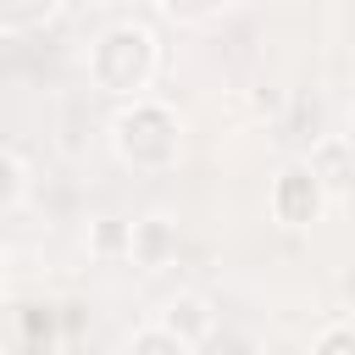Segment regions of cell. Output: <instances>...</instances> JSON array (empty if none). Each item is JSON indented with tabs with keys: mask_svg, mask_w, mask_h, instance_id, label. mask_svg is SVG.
Wrapping results in <instances>:
<instances>
[{
	"mask_svg": "<svg viewBox=\"0 0 355 355\" xmlns=\"http://www.w3.org/2000/svg\"><path fill=\"white\" fill-rule=\"evenodd\" d=\"M155 67H161V50L144 22H111L105 33L89 39V55H83L89 89L105 100H139L150 89Z\"/></svg>",
	"mask_w": 355,
	"mask_h": 355,
	"instance_id": "6da1fadb",
	"label": "cell"
},
{
	"mask_svg": "<svg viewBox=\"0 0 355 355\" xmlns=\"http://www.w3.org/2000/svg\"><path fill=\"white\" fill-rule=\"evenodd\" d=\"M111 150H116V161H122L128 172L161 178V172H172L178 155H183V122H178L172 105H161V100H150V94L122 100L116 116H111Z\"/></svg>",
	"mask_w": 355,
	"mask_h": 355,
	"instance_id": "7a4b0ae2",
	"label": "cell"
},
{
	"mask_svg": "<svg viewBox=\"0 0 355 355\" xmlns=\"http://www.w3.org/2000/svg\"><path fill=\"white\" fill-rule=\"evenodd\" d=\"M327 205H333V200H327V189H322V178L311 172L305 155H294V161L277 166V178H272V189H266V211H272L277 227H288V233L316 227Z\"/></svg>",
	"mask_w": 355,
	"mask_h": 355,
	"instance_id": "3957f363",
	"label": "cell"
},
{
	"mask_svg": "<svg viewBox=\"0 0 355 355\" xmlns=\"http://www.w3.org/2000/svg\"><path fill=\"white\" fill-rule=\"evenodd\" d=\"M305 161H311V172L322 178V189H327L333 205L355 200V139H344V133H322V139L305 150Z\"/></svg>",
	"mask_w": 355,
	"mask_h": 355,
	"instance_id": "277c9868",
	"label": "cell"
},
{
	"mask_svg": "<svg viewBox=\"0 0 355 355\" xmlns=\"http://www.w3.org/2000/svg\"><path fill=\"white\" fill-rule=\"evenodd\" d=\"M178 250H183V233H178L172 216L150 211V216L133 222V255H128V261H133L139 272H166V266L178 261Z\"/></svg>",
	"mask_w": 355,
	"mask_h": 355,
	"instance_id": "5b68a950",
	"label": "cell"
},
{
	"mask_svg": "<svg viewBox=\"0 0 355 355\" xmlns=\"http://www.w3.org/2000/svg\"><path fill=\"white\" fill-rule=\"evenodd\" d=\"M17 333L33 355H50L61 338H67V322H61V305H22L17 311Z\"/></svg>",
	"mask_w": 355,
	"mask_h": 355,
	"instance_id": "8992f818",
	"label": "cell"
},
{
	"mask_svg": "<svg viewBox=\"0 0 355 355\" xmlns=\"http://www.w3.org/2000/svg\"><path fill=\"white\" fill-rule=\"evenodd\" d=\"M161 322H166L172 333H183L189 344H205V338L216 333V316H211V305H205L200 294H178V300H166Z\"/></svg>",
	"mask_w": 355,
	"mask_h": 355,
	"instance_id": "52a82bcc",
	"label": "cell"
},
{
	"mask_svg": "<svg viewBox=\"0 0 355 355\" xmlns=\"http://www.w3.org/2000/svg\"><path fill=\"white\" fill-rule=\"evenodd\" d=\"M83 244H89L94 261H128V255H133V222H122V216H94L89 233H83Z\"/></svg>",
	"mask_w": 355,
	"mask_h": 355,
	"instance_id": "ba28073f",
	"label": "cell"
},
{
	"mask_svg": "<svg viewBox=\"0 0 355 355\" xmlns=\"http://www.w3.org/2000/svg\"><path fill=\"white\" fill-rule=\"evenodd\" d=\"M194 349H200V344H189L183 333H172L161 316L144 322V327H133L128 344H122V355H194Z\"/></svg>",
	"mask_w": 355,
	"mask_h": 355,
	"instance_id": "9c48e42d",
	"label": "cell"
},
{
	"mask_svg": "<svg viewBox=\"0 0 355 355\" xmlns=\"http://www.w3.org/2000/svg\"><path fill=\"white\" fill-rule=\"evenodd\" d=\"M55 11H61V0H0V33L6 39H22V33L44 28Z\"/></svg>",
	"mask_w": 355,
	"mask_h": 355,
	"instance_id": "30bf717a",
	"label": "cell"
},
{
	"mask_svg": "<svg viewBox=\"0 0 355 355\" xmlns=\"http://www.w3.org/2000/svg\"><path fill=\"white\" fill-rule=\"evenodd\" d=\"M0 211L6 216H17L22 211V200H28V155H22V144H6L0 150Z\"/></svg>",
	"mask_w": 355,
	"mask_h": 355,
	"instance_id": "8fae6325",
	"label": "cell"
},
{
	"mask_svg": "<svg viewBox=\"0 0 355 355\" xmlns=\"http://www.w3.org/2000/svg\"><path fill=\"white\" fill-rule=\"evenodd\" d=\"M227 6H233V0H155V11H161L166 22H178V28H205V22H216Z\"/></svg>",
	"mask_w": 355,
	"mask_h": 355,
	"instance_id": "7c38bea8",
	"label": "cell"
},
{
	"mask_svg": "<svg viewBox=\"0 0 355 355\" xmlns=\"http://www.w3.org/2000/svg\"><path fill=\"white\" fill-rule=\"evenodd\" d=\"M311 355H355V322H327V327H316V338H311Z\"/></svg>",
	"mask_w": 355,
	"mask_h": 355,
	"instance_id": "4fadbf2b",
	"label": "cell"
},
{
	"mask_svg": "<svg viewBox=\"0 0 355 355\" xmlns=\"http://www.w3.org/2000/svg\"><path fill=\"white\" fill-rule=\"evenodd\" d=\"M61 150H67V155H78V150H83V133H78V105H67V139H61Z\"/></svg>",
	"mask_w": 355,
	"mask_h": 355,
	"instance_id": "5bb4252c",
	"label": "cell"
},
{
	"mask_svg": "<svg viewBox=\"0 0 355 355\" xmlns=\"http://www.w3.org/2000/svg\"><path fill=\"white\" fill-rule=\"evenodd\" d=\"M255 111H261V116H277V111H283V94H277V89H255Z\"/></svg>",
	"mask_w": 355,
	"mask_h": 355,
	"instance_id": "9a60e30c",
	"label": "cell"
},
{
	"mask_svg": "<svg viewBox=\"0 0 355 355\" xmlns=\"http://www.w3.org/2000/svg\"><path fill=\"white\" fill-rule=\"evenodd\" d=\"M61 322H67V338H78V333H83V305L67 300V305H61Z\"/></svg>",
	"mask_w": 355,
	"mask_h": 355,
	"instance_id": "2e32d148",
	"label": "cell"
},
{
	"mask_svg": "<svg viewBox=\"0 0 355 355\" xmlns=\"http://www.w3.org/2000/svg\"><path fill=\"white\" fill-rule=\"evenodd\" d=\"M349 111H355V105H349Z\"/></svg>",
	"mask_w": 355,
	"mask_h": 355,
	"instance_id": "e0dca14e",
	"label": "cell"
}]
</instances>
